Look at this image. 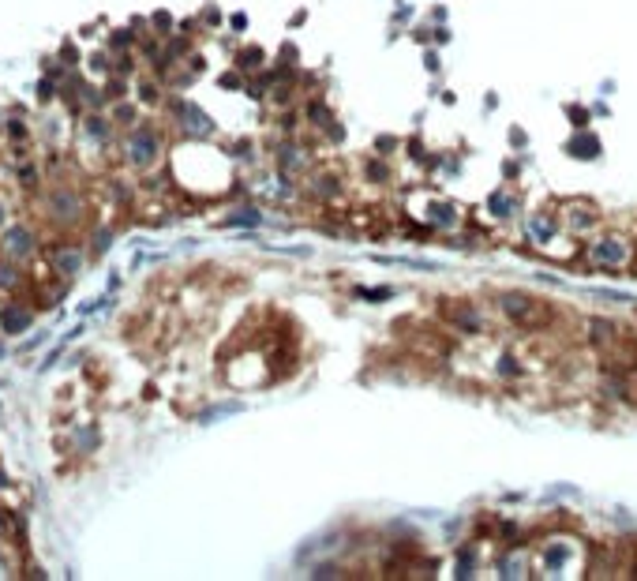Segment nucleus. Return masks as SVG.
<instances>
[]
</instances>
